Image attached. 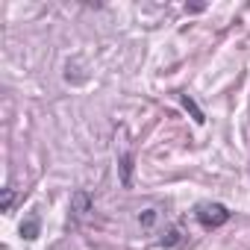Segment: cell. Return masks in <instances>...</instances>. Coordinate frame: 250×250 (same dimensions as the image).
Returning a JSON list of instances; mask_svg holds the SVG:
<instances>
[{
    "label": "cell",
    "mask_w": 250,
    "mask_h": 250,
    "mask_svg": "<svg viewBox=\"0 0 250 250\" xmlns=\"http://www.w3.org/2000/svg\"><path fill=\"white\" fill-rule=\"evenodd\" d=\"M21 235H24V238H36V235H39V218H36V215L21 224Z\"/></svg>",
    "instance_id": "3957f363"
},
{
    "label": "cell",
    "mask_w": 250,
    "mask_h": 250,
    "mask_svg": "<svg viewBox=\"0 0 250 250\" xmlns=\"http://www.w3.org/2000/svg\"><path fill=\"white\" fill-rule=\"evenodd\" d=\"M12 203H15V191H12V188H6V191H3V209H6V212H12Z\"/></svg>",
    "instance_id": "277c9868"
},
{
    "label": "cell",
    "mask_w": 250,
    "mask_h": 250,
    "mask_svg": "<svg viewBox=\"0 0 250 250\" xmlns=\"http://www.w3.org/2000/svg\"><path fill=\"white\" fill-rule=\"evenodd\" d=\"M194 218L206 227V229H215V227H224L229 221V209L224 203H197L194 206Z\"/></svg>",
    "instance_id": "6da1fadb"
},
{
    "label": "cell",
    "mask_w": 250,
    "mask_h": 250,
    "mask_svg": "<svg viewBox=\"0 0 250 250\" xmlns=\"http://www.w3.org/2000/svg\"><path fill=\"white\" fill-rule=\"evenodd\" d=\"M74 212H77L80 218L91 212V197H88L85 191H77V194H74Z\"/></svg>",
    "instance_id": "7a4b0ae2"
}]
</instances>
